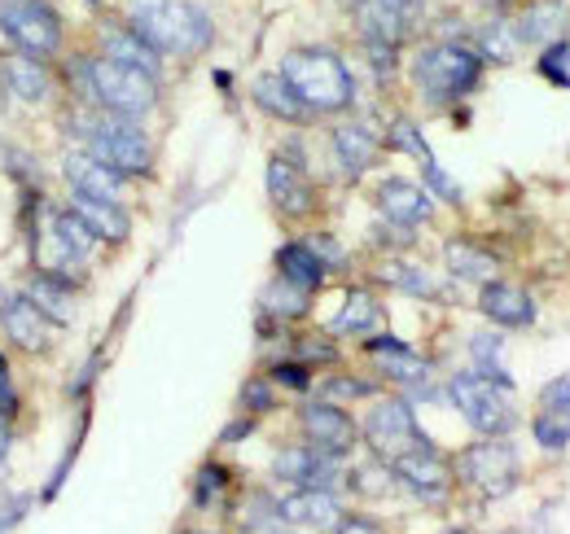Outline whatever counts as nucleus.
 Wrapping results in <instances>:
<instances>
[{
  "label": "nucleus",
  "instance_id": "32",
  "mask_svg": "<svg viewBox=\"0 0 570 534\" xmlns=\"http://www.w3.org/2000/svg\"><path fill=\"white\" fill-rule=\"evenodd\" d=\"M377 280H386L391 289H400V294H409V298H422V303L448 298V285L434 280L426 267L409 264V259H386V264H377Z\"/></svg>",
  "mask_w": 570,
  "mask_h": 534
},
{
  "label": "nucleus",
  "instance_id": "27",
  "mask_svg": "<svg viewBox=\"0 0 570 534\" xmlns=\"http://www.w3.org/2000/svg\"><path fill=\"white\" fill-rule=\"evenodd\" d=\"M382 303L368 294V289H347L343 294V303H338V312L330 316V325H325V334L330 337H373L377 334V325H382Z\"/></svg>",
  "mask_w": 570,
  "mask_h": 534
},
{
  "label": "nucleus",
  "instance_id": "21",
  "mask_svg": "<svg viewBox=\"0 0 570 534\" xmlns=\"http://www.w3.org/2000/svg\"><path fill=\"white\" fill-rule=\"evenodd\" d=\"M0 88L13 97V101H27V106H40L53 97V70L45 58H31V53H4L0 58Z\"/></svg>",
  "mask_w": 570,
  "mask_h": 534
},
{
  "label": "nucleus",
  "instance_id": "28",
  "mask_svg": "<svg viewBox=\"0 0 570 534\" xmlns=\"http://www.w3.org/2000/svg\"><path fill=\"white\" fill-rule=\"evenodd\" d=\"M443 264H448V271H452L456 280H465V285H488V280H497L500 255H492V250L479 246V241L452 237V241L443 246Z\"/></svg>",
  "mask_w": 570,
  "mask_h": 534
},
{
  "label": "nucleus",
  "instance_id": "47",
  "mask_svg": "<svg viewBox=\"0 0 570 534\" xmlns=\"http://www.w3.org/2000/svg\"><path fill=\"white\" fill-rule=\"evenodd\" d=\"M13 407H18V395H13V373H9V359L0 355V412H4V416H13Z\"/></svg>",
  "mask_w": 570,
  "mask_h": 534
},
{
  "label": "nucleus",
  "instance_id": "45",
  "mask_svg": "<svg viewBox=\"0 0 570 534\" xmlns=\"http://www.w3.org/2000/svg\"><path fill=\"white\" fill-rule=\"evenodd\" d=\"M307 246L321 255V264L330 267V271H343V267H347V250H343L334 237H325V233H312V237H307Z\"/></svg>",
  "mask_w": 570,
  "mask_h": 534
},
{
  "label": "nucleus",
  "instance_id": "2",
  "mask_svg": "<svg viewBox=\"0 0 570 534\" xmlns=\"http://www.w3.org/2000/svg\"><path fill=\"white\" fill-rule=\"evenodd\" d=\"M163 58H203L215 44V18L198 0H132L124 13Z\"/></svg>",
  "mask_w": 570,
  "mask_h": 534
},
{
  "label": "nucleus",
  "instance_id": "16",
  "mask_svg": "<svg viewBox=\"0 0 570 534\" xmlns=\"http://www.w3.org/2000/svg\"><path fill=\"white\" fill-rule=\"evenodd\" d=\"M391 468H395L400 486H404L409 495H417L422 504H443L448 491H452V468L439 456V447H417V452L391 461Z\"/></svg>",
  "mask_w": 570,
  "mask_h": 534
},
{
  "label": "nucleus",
  "instance_id": "13",
  "mask_svg": "<svg viewBox=\"0 0 570 534\" xmlns=\"http://www.w3.org/2000/svg\"><path fill=\"white\" fill-rule=\"evenodd\" d=\"M264 189H268V201L277 206L282 219H307V215H316V185H312V171L298 167V162L285 158V154H273V158H268Z\"/></svg>",
  "mask_w": 570,
  "mask_h": 534
},
{
  "label": "nucleus",
  "instance_id": "43",
  "mask_svg": "<svg viewBox=\"0 0 570 534\" xmlns=\"http://www.w3.org/2000/svg\"><path fill=\"white\" fill-rule=\"evenodd\" d=\"M422 171H426V194H434L439 201H452V206L461 201V185H456V180H452V176H448V171H443L434 158H430V162H422Z\"/></svg>",
  "mask_w": 570,
  "mask_h": 534
},
{
  "label": "nucleus",
  "instance_id": "3",
  "mask_svg": "<svg viewBox=\"0 0 570 534\" xmlns=\"http://www.w3.org/2000/svg\"><path fill=\"white\" fill-rule=\"evenodd\" d=\"M483 75H488V62L465 40H430L409 62V79L430 110L470 101L483 88Z\"/></svg>",
  "mask_w": 570,
  "mask_h": 534
},
{
  "label": "nucleus",
  "instance_id": "12",
  "mask_svg": "<svg viewBox=\"0 0 570 534\" xmlns=\"http://www.w3.org/2000/svg\"><path fill=\"white\" fill-rule=\"evenodd\" d=\"M298 434H303V443L347 461L360 443V421H352V412L343 403L312 399L298 407Z\"/></svg>",
  "mask_w": 570,
  "mask_h": 534
},
{
  "label": "nucleus",
  "instance_id": "49",
  "mask_svg": "<svg viewBox=\"0 0 570 534\" xmlns=\"http://www.w3.org/2000/svg\"><path fill=\"white\" fill-rule=\"evenodd\" d=\"M474 4H479L483 13H500V9H513L518 0H474Z\"/></svg>",
  "mask_w": 570,
  "mask_h": 534
},
{
  "label": "nucleus",
  "instance_id": "11",
  "mask_svg": "<svg viewBox=\"0 0 570 534\" xmlns=\"http://www.w3.org/2000/svg\"><path fill=\"white\" fill-rule=\"evenodd\" d=\"M273 477L294 486V491H343L347 486V461L303 443V447H285L273 461Z\"/></svg>",
  "mask_w": 570,
  "mask_h": 534
},
{
  "label": "nucleus",
  "instance_id": "33",
  "mask_svg": "<svg viewBox=\"0 0 570 534\" xmlns=\"http://www.w3.org/2000/svg\"><path fill=\"white\" fill-rule=\"evenodd\" d=\"M307 312H312V294L298 289V285H289V280H282V276L259 294V316L273 320V325H294V320H303Z\"/></svg>",
  "mask_w": 570,
  "mask_h": 534
},
{
  "label": "nucleus",
  "instance_id": "15",
  "mask_svg": "<svg viewBox=\"0 0 570 534\" xmlns=\"http://www.w3.org/2000/svg\"><path fill=\"white\" fill-rule=\"evenodd\" d=\"M479 312H483V320L488 325H497V329H535V320H540V312H535V298L518 285V280H488V285H479Z\"/></svg>",
  "mask_w": 570,
  "mask_h": 534
},
{
  "label": "nucleus",
  "instance_id": "19",
  "mask_svg": "<svg viewBox=\"0 0 570 534\" xmlns=\"http://www.w3.org/2000/svg\"><path fill=\"white\" fill-rule=\"evenodd\" d=\"M470 49L488 62V67H518L522 62V40H518V27H513V9H500V13H483L470 31Z\"/></svg>",
  "mask_w": 570,
  "mask_h": 534
},
{
  "label": "nucleus",
  "instance_id": "38",
  "mask_svg": "<svg viewBox=\"0 0 570 534\" xmlns=\"http://www.w3.org/2000/svg\"><path fill=\"white\" fill-rule=\"evenodd\" d=\"M382 145H391V149H400V154H409V158H417V162H430V158H434L426 136H422V128H417L413 119H395V123L386 128V136H382Z\"/></svg>",
  "mask_w": 570,
  "mask_h": 534
},
{
  "label": "nucleus",
  "instance_id": "17",
  "mask_svg": "<svg viewBox=\"0 0 570 534\" xmlns=\"http://www.w3.org/2000/svg\"><path fill=\"white\" fill-rule=\"evenodd\" d=\"M513 27H518L522 49H544L570 36V0H518Z\"/></svg>",
  "mask_w": 570,
  "mask_h": 534
},
{
  "label": "nucleus",
  "instance_id": "7",
  "mask_svg": "<svg viewBox=\"0 0 570 534\" xmlns=\"http://www.w3.org/2000/svg\"><path fill=\"white\" fill-rule=\"evenodd\" d=\"M360 438H364L368 452H373L377 461H386V465L400 461V456H409V452H417V447H434L430 434L417 425L413 403L404 399V395L368 403V412H364V421H360Z\"/></svg>",
  "mask_w": 570,
  "mask_h": 534
},
{
  "label": "nucleus",
  "instance_id": "9",
  "mask_svg": "<svg viewBox=\"0 0 570 534\" xmlns=\"http://www.w3.org/2000/svg\"><path fill=\"white\" fill-rule=\"evenodd\" d=\"M364 355L368 364L377 368V377H386L391 386H400V395L409 403L439 399V386H434V364H430L422 350H413L409 342L391 334H373L364 337Z\"/></svg>",
  "mask_w": 570,
  "mask_h": 534
},
{
  "label": "nucleus",
  "instance_id": "29",
  "mask_svg": "<svg viewBox=\"0 0 570 534\" xmlns=\"http://www.w3.org/2000/svg\"><path fill=\"white\" fill-rule=\"evenodd\" d=\"M465 350H470V368H474L479 377L497 382L500 390H509V395L518 390V382H513V373H509V350H504V337L479 329V334H470Z\"/></svg>",
  "mask_w": 570,
  "mask_h": 534
},
{
  "label": "nucleus",
  "instance_id": "22",
  "mask_svg": "<svg viewBox=\"0 0 570 534\" xmlns=\"http://www.w3.org/2000/svg\"><path fill=\"white\" fill-rule=\"evenodd\" d=\"M62 171H67L71 194H88V198H106V201H128V176H119L115 167H106V162L92 158L88 149L67 154Z\"/></svg>",
  "mask_w": 570,
  "mask_h": 534
},
{
  "label": "nucleus",
  "instance_id": "18",
  "mask_svg": "<svg viewBox=\"0 0 570 534\" xmlns=\"http://www.w3.org/2000/svg\"><path fill=\"white\" fill-rule=\"evenodd\" d=\"M97 53L110 58V62H124V67H132V70H145V75H154V79L163 75V62H167V58L145 40L128 18H119V22H101Z\"/></svg>",
  "mask_w": 570,
  "mask_h": 534
},
{
  "label": "nucleus",
  "instance_id": "4",
  "mask_svg": "<svg viewBox=\"0 0 570 534\" xmlns=\"http://www.w3.org/2000/svg\"><path fill=\"white\" fill-rule=\"evenodd\" d=\"M71 79L83 88L88 106L106 110V115H119V119H149L158 110V79L132 70L124 62H110L101 53H88V58H71Z\"/></svg>",
  "mask_w": 570,
  "mask_h": 534
},
{
  "label": "nucleus",
  "instance_id": "34",
  "mask_svg": "<svg viewBox=\"0 0 570 534\" xmlns=\"http://www.w3.org/2000/svg\"><path fill=\"white\" fill-rule=\"evenodd\" d=\"M347 486L356 495H391V491H400V477H395V468L386 465V461L368 456L364 465L347 468Z\"/></svg>",
  "mask_w": 570,
  "mask_h": 534
},
{
  "label": "nucleus",
  "instance_id": "1",
  "mask_svg": "<svg viewBox=\"0 0 570 534\" xmlns=\"http://www.w3.org/2000/svg\"><path fill=\"white\" fill-rule=\"evenodd\" d=\"M277 70L289 79V88L316 119L347 115L356 106V70L330 44H294Z\"/></svg>",
  "mask_w": 570,
  "mask_h": 534
},
{
  "label": "nucleus",
  "instance_id": "51",
  "mask_svg": "<svg viewBox=\"0 0 570 534\" xmlns=\"http://www.w3.org/2000/svg\"><path fill=\"white\" fill-rule=\"evenodd\" d=\"M4 303H9V294H4V289H0V307H4Z\"/></svg>",
  "mask_w": 570,
  "mask_h": 534
},
{
  "label": "nucleus",
  "instance_id": "44",
  "mask_svg": "<svg viewBox=\"0 0 570 534\" xmlns=\"http://www.w3.org/2000/svg\"><path fill=\"white\" fill-rule=\"evenodd\" d=\"M277 390H273V377H250L246 390H242V407L246 412H273Z\"/></svg>",
  "mask_w": 570,
  "mask_h": 534
},
{
  "label": "nucleus",
  "instance_id": "50",
  "mask_svg": "<svg viewBox=\"0 0 570 534\" xmlns=\"http://www.w3.org/2000/svg\"><path fill=\"white\" fill-rule=\"evenodd\" d=\"M9 443H13V429H9V416L0 412V456L9 452Z\"/></svg>",
  "mask_w": 570,
  "mask_h": 534
},
{
  "label": "nucleus",
  "instance_id": "8",
  "mask_svg": "<svg viewBox=\"0 0 570 534\" xmlns=\"http://www.w3.org/2000/svg\"><path fill=\"white\" fill-rule=\"evenodd\" d=\"M0 31L18 53L53 62L67 44V22L49 0H0Z\"/></svg>",
  "mask_w": 570,
  "mask_h": 534
},
{
  "label": "nucleus",
  "instance_id": "42",
  "mask_svg": "<svg viewBox=\"0 0 570 534\" xmlns=\"http://www.w3.org/2000/svg\"><path fill=\"white\" fill-rule=\"evenodd\" d=\"M540 407H544V412H558L562 421H570V373H558L553 382H544Z\"/></svg>",
  "mask_w": 570,
  "mask_h": 534
},
{
  "label": "nucleus",
  "instance_id": "52",
  "mask_svg": "<svg viewBox=\"0 0 570 534\" xmlns=\"http://www.w3.org/2000/svg\"><path fill=\"white\" fill-rule=\"evenodd\" d=\"M443 534H465V531H443Z\"/></svg>",
  "mask_w": 570,
  "mask_h": 534
},
{
  "label": "nucleus",
  "instance_id": "41",
  "mask_svg": "<svg viewBox=\"0 0 570 534\" xmlns=\"http://www.w3.org/2000/svg\"><path fill=\"white\" fill-rule=\"evenodd\" d=\"M368 395H373V386H368V382H360V377H330V382L321 386V399H330V403L368 399Z\"/></svg>",
  "mask_w": 570,
  "mask_h": 534
},
{
  "label": "nucleus",
  "instance_id": "36",
  "mask_svg": "<svg viewBox=\"0 0 570 534\" xmlns=\"http://www.w3.org/2000/svg\"><path fill=\"white\" fill-rule=\"evenodd\" d=\"M535 70H540L544 83L570 88V36L553 40V44H544V49H535Z\"/></svg>",
  "mask_w": 570,
  "mask_h": 534
},
{
  "label": "nucleus",
  "instance_id": "25",
  "mask_svg": "<svg viewBox=\"0 0 570 534\" xmlns=\"http://www.w3.org/2000/svg\"><path fill=\"white\" fill-rule=\"evenodd\" d=\"M0 329H4V337H9L18 350H27V355H45L49 342H53V320L40 316L22 294L0 307Z\"/></svg>",
  "mask_w": 570,
  "mask_h": 534
},
{
  "label": "nucleus",
  "instance_id": "26",
  "mask_svg": "<svg viewBox=\"0 0 570 534\" xmlns=\"http://www.w3.org/2000/svg\"><path fill=\"white\" fill-rule=\"evenodd\" d=\"M71 210L92 228V237L106 241V246H124V241L132 237L128 201H106V198H88V194H71Z\"/></svg>",
  "mask_w": 570,
  "mask_h": 534
},
{
  "label": "nucleus",
  "instance_id": "30",
  "mask_svg": "<svg viewBox=\"0 0 570 534\" xmlns=\"http://www.w3.org/2000/svg\"><path fill=\"white\" fill-rule=\"evenodd\" d=\"M277 276L289 280V285H298V289H307V294H316L325 285L330 267L321 264V255L303 237V241H285L282 250H277Z\"/></svg>",
  "mask_w": 570,
  "mask_h": 534
},
{
  "label": "nucleus",
  "instance_id": "48",
  "mask_svg": "<svg viewBox=\"0 0 570 534\" xmlns=\"http://www.w3.org/2000/svg\"><path fill=\"white\" fill-rule=\"evenodd\" d=\"M334 534H382V531H377V522H368V517H343V526Z\"/></svg>",
  "mask_w": 570,
  "mask_h": 534
},
{
  "label": "nucleus",
  "instance_id": "39",
  "mask_svg": "<svg viewBox=\"0 0 570 534\" xmlns=\"http://www.w3.org/2000/svg\"><path fill=\"white\" fill-rule=\"evenodd\" d=\"M224 491H228V468L224 465L198 468V482H194V504H198V508H212Z\"/></svg>",
  "mask_w": 570,
  "mask_h": 534
},
{
  "label": "nucleus",
  "instance_id": "24",
  "mask_svg": "<svg viewBox=\"0 0 570 534\" xmlns=\"http://www.w3.org/2000/svg\"><path fill=\"white\" fill-rule=\"evenodd\" d=\"M250 97H255V106H259L268 119H277V123H285V128H312V123H316V115L298 101V92L289 88V79H285L282 70H264V75H255Z\"/></svg>",
  "mask_w": 570,
  "mask_h": 534
},
{
  "label": "nucleus",
  "instance_id": "20",
  "mask_svg": "<svg viewBox=\"0 0 570 534\" xmlns=\"http://www.w3.org/2000/svg\"><path fill=\"white\" fill-rule=\"evenodd\" d=\"M330 154H334V162H338V171L347 180H360L364 171H373V162L382 154V136L373 132L368 123H360V119L334 123L330 128Z\"/></svg>",
  "mask_w": 570,
  "mask_h": 534
},
{
  "label": "nucleus",
  "instance_id": "5",
  "mask_svg": "<svg viewBox=\"0 0 570 534\" xmlns=\"http://www.w3.org/2000/svg\"><path fill=\"white\" fill-rule=\"evenodd\" d=\"M75 136L83 140V149L92 158H101L106 167H115L128 180H145L154 171V140L137 119H119V115L88 106L75 115Z\"/></svg>",
  "mask_w": 570,
  "mask_h": 534
},
{
  "label": "nucleus",
  "instance_id": "6",
  "mask_svg": "<svg viewBox=\"0 0 570 534\" xmlns=\"http://www.w3.org/2000/svg\"><path fill=\"white\" fill-rule=\"evenodd\" d=\"M443 399L461 412V421L479 434V438H509L518 429V407H513V395L500 390L497 382L479 377L474 368H461L448 377L443 386Z\"/></svg>",
  "mask_w": 570,
  "mask_h": 534
},
{
  "label": "nucleus",
  "instance_id": "10",
  "mask_svg": "<svg viewBox=\"0 0 570 534\" xmlns=\"http://www.w3.org/2000/svg\"><path fill=\"white\" fill-rule=\"evenodd\" d=\"M456 473L470 491H479L488 500H504L522 477V461H518V447L509 438H483V443L461 452Z\"/></svg>",
  "mask_w": 570,
  "mask_h": 534
},
{
  "label": "nucleus",
  "instance_id": "40",
  "mask_svg": "<svg viewBox=\"0 0 570 534\" xmlns=\"http://www.w3.org/2000/svg\"><path fill=\"white\" fill-rule=\"evenodd\" d=\"M268 377H273V386H285V390H312V368L303 364V359H282V364H273L268 368Z\"/></svg>",
  "mask_w": 570,
  "mask_h": 534
},
{
  "label": "nucleus",
  "instance_id": "46",
  "mask_svg": "<svg viewBox=\"0 0 570 534\" xmlns=\"http://www.w3.org/2000/svg\"><path fill=\"white\" fill-rule=\"evenodd\" d=\"M377 4H386L391 13H400V18L417 31V27L426 22V13H430V4H434V0H377Z\"/></svg>",
  "mask_w": 570,
  "mask_h": 534
},
{
  "label": "nucleus",
  "instance_id": "35",
  "mask_svg": "<svg viewBox=\"0 0 570 534\" xmlns=\"http://www.w3.org/2000/svg\"><path fill=\"white\" fill-rule=\"evenodd\" d=\"M360 58L373 75V83H391L400 75V44H386V40H360Z\"/></svg>",
  "mask_w": 570,
  "mask_h": 534
},
{
  "label": "nucleus",
  "instance_id": "23",
  "mask_svg": "<svg viewBox=\"0 0 570 534\" xmlns=\"http://www.w3.org/2000/svg\"><path fill=\"white\" fill-rule=\"evenodd\" d=\"M282 517L289 526H303V531L334 534L343 526L347 508H343L338 491H289L282 500Z\"/></svg>",
  "mask_w": 570,
  "mask_h": 534
},
{
  "label": "nucleus",
  "instance_id": "31",
  "mask_svg": "<svg viewBox=\"0 0 570 534\" xmlns=\"http://www.w3.org/2000/svg\"><path fill=\"white\" fill-rule=\"evenodd\" d=\"M22 298L40 312V316H49L53 325H71L75 320V285L71 280H58V276H36L27 289H22Z\"/></svg>",
  "mask_w": 570,
  "mask_h": 534
},
{
  "label": "nucleus",
  "instance_id": "37",
  "mask_svg": "<svg viewBox=\"0 0 570 534\" xmlns=\"http://www.w3.org/2000/svg\"><path fill=\"white\" fill-rule=\"evenodd\" d=\"M531 438L540 443V452L562 456V452H570V421H562L558 412H544V407H540V416L531 421Z\"/></svg>",
  "mask_w": 570,
  "mask_h": 534
},
{
  "label": "nucleus",
  "instance_id": "14",
  "mask_svg": "<svg viewBox=\"0 0 570 534\" xmlns=\"http://www.w3.org/2000/svg\"><path fill=\"white\" fill-rule=\"evenodd\" d=\"M373 206H377V219L400 224V228H413V233L434 219V198L426 194V185L404 180V176H386L373 189Z\"/></svg>",
  "mask_w": 570,
  "mask_h": 534
}]
</instances>
